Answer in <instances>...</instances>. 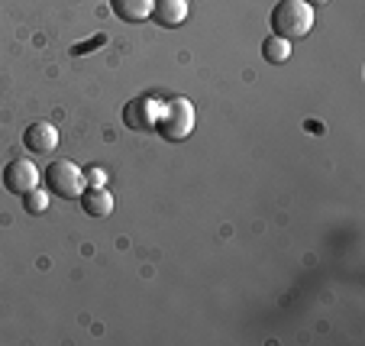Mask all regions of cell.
Here are the masks:
<instances>
[{
    "instance_id": "cell-1",
    "label": "cell",
    "mask_w": 365,
    "mask_h": 346,
    "mask_svg": "<svg viewBox=\"0 0 365 346\" xmlns=\"http://www.w3.org/2000/svg\"><path fill=\"white\" fill-rule=\"evenodd\" d=\"M269 26L282 39H304L314 29V7L304 0H278L272 7Z\"/></svg>"
},
{
    "instance_id": "cell-2",
    "label": "cell",
    "mask_w": 365,
    "mask_h": 346,
    "mask_svg": "<svg viewBox=\"0 0 365 346\" xmlns=\"http://www.w3.org/2000/svg\"><path fill=\"white\" fill-rule=\"evenodd\" d=\"M42 178H46L48 194H56V198H62V201H78V198L84 194V188H88L84 168H78L71 159L48 162V168H46Z\"/></svg>"
},
{
    "instance_id": "cell-3",
    "label": "cell",
    "mask_w": 365,
    "mask_h": 346,
    "mask_svg": "<svg viewBox=\"0 0 365 346\" xmlns=\"http://www.w3.org/2000/svg\"><path fill=\"white\" fill-rule=\"evenodd\" d=\"M159 136L168 143H181L194 133V104L187 97H168L162 104V117H159Z\"/></svg>"
},
{
    "instance_id": "cell-4",
    "label": "cell",
    "mask_w": 365,
    "mask_h": 346,
    "mask_svg": "<svg viewBox=\"0 0 365 346\" xmlns=\"http://www.w3.org/2000/svg\"><path fill=\"white\" fill-rule=\"evenodd\" d=\"M162 104L159 97H136L130 104L123 107V123L130 130H139V133H149L159 126V117H162Z\"/></svg>"
},
{
    "instance_id": "cell-5",
    "label": "cell",
    "mask_w": 365,
    "mask_h": 346,
    "mask_svg": "<svg viewBox=\"0 0 365 346\" xmlns=\"http://www.w3.org/2000/svg\"><path fill=\"white\" fill-rule=\"evenodd\" d=\"M39 181H42L39 168H36L29 159H14L4 166V188H7L10 194H20L23 198L26 191L39 188Z\"/></svg>"
},
{
    "instance_id": "cell-6",
    "label": "cell",
    "mask_w": 365,
    "mask_h": 346,
    "mask_svg": "<svg viewBox=\"0 0 365 346\" xmlns=\"http://www.w3.org/2000/svg\"><path fill=\"white\" fill-rule=\"evenodd\" d=\"M23 143H26L29 153L48 156V153H56V146H58V130L52 123H33L23 133Z\"/></svg>"
},
{
    "instance_id": "cell-7",
    "label": "cell",
    "mask_w": 365,
    "mask_h": 346,
    "mask_svg": "<svg viewBox=\"0 0 365 346\" xmlns=\"http://www.w3.org/2000/svg\"><path fill=\"white\" fill-rule=\"evenodd\" d=\"M152 20L159 26H181L187 20V0H155L152 7Z\"/></svg>"
},
{
    "instance_id": "cell-8",
    "label": "cell",
    "mask_w": 365,
    "mask_h": 346,
    "mask_svg": "<svg viewBox=\"0 0 365 346\" xmlns=\"http://www.w3.org/2000/svg\"><path fill=\"white\" fill-rule=\"evenodd\" d=\"M84 208V214L91 217H110L113 214V194L107 188H84V194L78 198Z\"/></svg>"
},
{
    "instance_id": "cell-9",
    "label": "cell",
    "mask_w": 365,
    "mask_h": 346,
    "mask_svg": "<svg viewBox=\"0 0 365 346\" xmlns=\"http://www.w3.org/2000/svg\"><path fill=\"white\" fill-rule=\"evenodd\" d=\"M155 0H110V10L123 23H145L152 16Z\"/></svg>"
},
{
    "instance_id": "cell-10",
    "label": "cell",
    "mask_w": 365,
    "mask_h": 346,
    "mask_svg": "<svg viewBox=\"0 0 365 346\" xmlns=\"http://www.w3.org/2000/svg\"><path fill=\"white\" fill-rule=\"evenodd\" d=\"M262 58L272 65H284L291 58V39H282V36L272 33L269 39L262 42Z\"/></svg>"
},
{
    "instance_id": "cell-11",
    "label": "cell",
    "mask_w": 365,
    "mask_h": 346,
    "mask_svg": "<svg viewBox=\"0 0 365 346\" xmlns=\"http://www.w3.org/2000/svg\"><path fill=\"white\" fill-rule=\"evenodd\" d=\"M23 208L26 214H46L48 210V188H33L23 194Z\"/></svg>"
},
{
    "instance_id": "cell-12",
    "label": "cell",
    "mask_w": 365,
    "mask_h": 346,
    "mask_svg": "<svg viewBox=\"0 0 365 346\" xmlns=\"http://www.w3.org/2000/svg\"><path fill=\"white\" fill-rule=\"evenodd\" d=\"M84 178H88V188H103V172L101 168H88V172H84Z\"/></svg>"
},
{
    "instance_id": "cell-13",
    "label": "cell",
    "mask_w": 365,
    "mask_h": 346,
    "mask_svg": "<svg viewBox=\"0 0 365 346\" xmlns=\"http://www.w3.org/2000/svg\"><path fill=\"white\" fill-rule=\"evenodd\" d=\"M304 4H310V7H320V4H330V0H304Z\"/></svg>"
}]
</instances>
